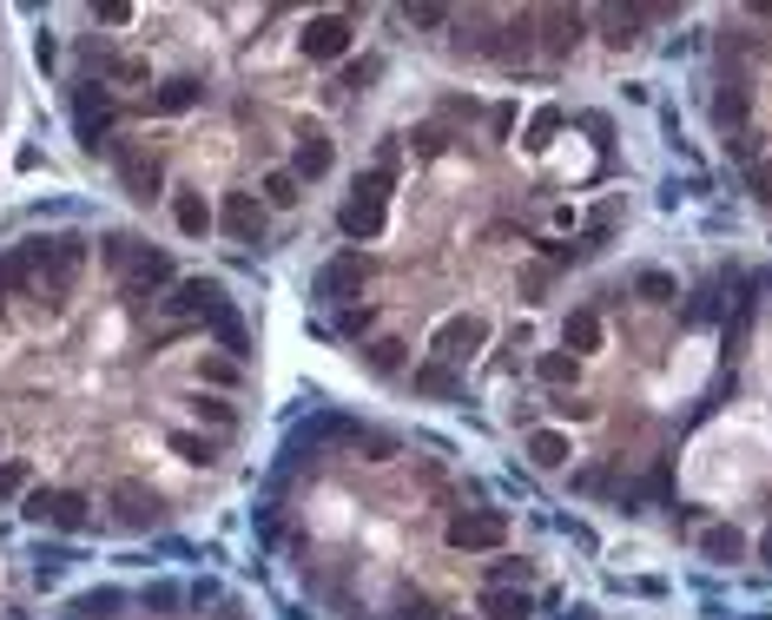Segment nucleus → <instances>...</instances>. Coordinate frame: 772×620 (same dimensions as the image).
<instances>
[{
    "mask_svg": "<svg viewBox=\"0 0 772 620\" xmlns=\"http://www.w3.org/2000/svg\"><path fill=\"white\" fill-rule=\"evenodd\" d=\"M21 515H27L34 528H60V535H79V528L93 521V502H86L79 489H34V495L21 502Z\"/></svg>",
    "mask_w": 772,
    "mask_h": 620,
    "instance_id": "nucleus-1",
    "label": "nucleus"
},
{
    "mask_svg": "<svg viewBox=\"0 0 772 620\" xmlns=\"http://www.w3.org/2000/svg\"><path fill=\"white\" fill-rule=\"evenodd\" d=\"M482 343H489V317H469V311L443 317V324H436V337H429V350H436V364H463V357H476Z\"/></svg>",
    "mask_w": 772,
    "mask_h": 620,
    "instance_id": "nucleus-2",
    "label": "nucleus"
},
{
    "mask_svg": "<svg viewBox=\"0 0 772 620\" xmlns=\"http://www.w3.org/2000/svg\"><path fill=\"white\" fill-rule=\"evenodd\" d=\"M351 40H357V21L351 14H317V21H304L298 53L304 60H343V53H351Z\"/></svg>",
    "mask_w": 772,
    "mask_h": 620,
    "instance_id": "nucleus-3",
    "label": "nucleus"
},
{
    "mask_svg": "<svg viewBox=\"0 0 772 620\" xmlns=\"http://www.w3.org/2000/svg\"><path fill=\"white\" fill-rule=\"evenodd\" d=\"M165 284H179V271H172V257H165V251L145 244V251L132 257V271L119 278V298H126V304H145V298H159Z\"/></svg>",
    "mask_w": 772,
    "mask_h": 620,
    "instance_id": "nucleus-4",
    "label": "nucleus"
},
{
    "mask_svg": "<svg viewBox=\"0 0 772 620\" xmlns=\"http://www.w3.org/2000/svg\"><path fill=\"white\" fill-rule=\"evenodd\" d=\"M100 152L119 165V179H126V192H132V199H145V205L159 199V159H145V152H139V145H126V139H106Z\"/></svg>",
    "mask_w": 772,
    "mask_h": 620,
    "instance_id": "nucleus-5",
    "label": "nucleus"
},
{
    "mask_svg": "<svg viewBox=\"0 0 772 620\" xmlns=\"http://www.w3.org/2000/svg\"><path fill=\"white\" fill-rule=\"evenodd\" d=\"M159 304H165L172 317H205V324L231 311V304H225V291H218L212 278H179V284H172V298H159Z\"/></svg>",
    "mask_w": 772,
    "mask_h": 620,
    "instance_id": "nucleus-6",
    "label": "nucleus"
},
{
    "mask_svg": "<svg viewBox=\"0 0 772 620\" xmlns=\"http://www.w3.org/2000/svg\"><path fill=\"white\" fill-rule=\"evenodd\" d=\"M502 542H508V515H495V508H476V515H456L450 521V548H463V555L502 548Z\"/></svg>",
    "mask_w": 772,
    "mask_h": 620,
    "instance_id": "nucleus-7",
    "label": "nucleus"
},
{
    "mask_svg": "<svg viewBox=\"0 0 772 620\" xmlns=\"http://www.w3.org/2000/svg\"><path fill=\"white\" fill-rule=\"evenodd\" d=\"M364 278H370V257H364V251H343V257H330L324 271H317L311 291H317L324 304H343L351 291H364Z\"/></svg>",
    "mask_w": 772,
    "mask_h": 620,
    "instance_id": "nucleus-8",
    "label": "nucleus"
},
{
    "mask_svg": "<svg viewBox=\"0 0 772 620\" xmlns=\"http://www.w3.org/2000/svg\"><path fill=\"white\" fill-rule=\"evenodd\" d=\"M218 225H225L238 244H257V238H265V225H271V205H265V199H251V192H225Z\"/></svg>",
    "mask_w": 772,
    "mask_h": 620,
    "instance_id": "nucleus-9",
    "label": "nucleus"
},
{
    "mask_svg": "<svg viewBox=\"0 0 772 620\" xmlns=\"http://www.w3.org/2000/svg\"><path fill=\"white\" fill-rule=\"evenodd\" d=\"M73 119H79L86 145L100 152V132L113 126V93H106V79H86V86H73Z\"/></svg>",
    "mask_w": 772,
    "mask_h": 620,
    "instance_id": "nucleus-10",
    "label": "nucleus"
},
{
    "mask_svg": "<svg viewBox=\"0 0 772 620\" xmlns=\"http://www.w3.org/2000/svg\"><path fill=\"white\" fill-rule=\"evenodd\" d=\"M113 515L126 521V528H152V521H165V495L159 489H145V482H113Z\"/></svg>",
    "mask_w": 772,
    "mask_h": 620,
    "instance_id": "nucleus-11",
    "label": "nucleus"
},
{
    "mask_svg": "<svg viewBox=\"0 0 772 620\" xmlns=\"http://www.w3.org/2000/svg\"><path fill=\"white\" fill-rule=\"evenodd\" d=\"M330 132L324 126H298V152H291V172H298V179H324V172H330Z\"/></svg>",
    "mask_w": 772,
    "mask_h": 620,
    "instance_id": "nucleus-12",
    "label": "nucleus"
},
{
    "mask_svg": "<svg viewBox=\"0 0 772 620\" xmlns=\"http://www.w3.org/2000/svg\"><path fill=\"white\" fill-rule=\"evenodd\" d=\"M337 225H343V238H357V244L364 238H383V205L351 192V199H343V212H337Z\"/></svg>",
    "mask_w": 772,
    "mask_h": 620,
    "instance_id": "nucleus-13",
    "label": "nucleus"
},
{
    "mask_svg": "<svg viewBox=\"0 0 772 620\" xmlns=\"http://www.w3.org/2000/svg\"><path fill=\"white\" fill-rule=\"evenodd\" d=\"M199 100H205V86H199V79H165V86H152V100H145V106L165 113V119H179V113H192Z\"/></svg>",
    "mask_w": 772,
    "mask_h": 620,
    "instance_id": "nucleus-14",
    "label": "nucleus"
},
{
    "mask_svg": "<svg viewBox=\"0 0 772 620\" xmlns=\"http://www.w3.org/2000/svg\"><path fill=\"white\" fill-rule=\"evenodd\" d=\"M172 225H179L186 238H205L212 231V205L199 192H172Z\"/></svg>",
    "mask_w": 772,
    "mask_h": 620,
    "instance_id": "nucleus-15",
    "label": "nucleus"
},
{
    "mask_svg": "<svg viewBox=\"0 0 772 620\" xmlns=\"http://www.w3.org/2000/svg\"><path fill=\"white\" fill-rule=\"evenodd\" d=\"M257 192H265V205H278V212H291V205L304 199V179H298V172H291V165H271V172H265V186H257Z\"/></svg>",
    "mask_w": 772,
    "mask_h": 620,
    "instance_id": "nucleus-16",
    "label": "nucleus"
},
{
    "mask_svg": "<svg viewBox=\"0 0 772 620\" xmlns=\"http://www.w3.org/2000/svg\"><path fill=\"white\" fill-rule=\"evenodd\" d=\"M568 456H574V450H568L561 429H529V463H535V469H561Z\"/></svg>",
    "mask_w": 772,
    "mask_h": 620,
    "instance_id": "nucleus-17",
    "label": "nucleus"
},
{
    "mask_svg": "<svg viewBox=\"0 0 772 620\" xmlns=\"http://www.w3.org/2000/svg\"><path fill=\"white\" fill-rule=\"evenodd\" d=\"M27 495H34V463L8 456V463H0V502H27Z\"/></svg>",
    "mask_w": 772,
    "mask_h": 620,
    "instance_id": "nucleus-18",
    "label": "nucleus"
},
{
    "mask_svg": "<svg viewBox=\"0 0 772 620\" xmlns=\"http://www.w3.org/2000/svg\"><path fill=\"white\" fill-rule=\"evenodd\" d=\"M482 613L489 620H529V594L522 587H489L482 594Z\"/></svg>",
    "mask_w": 772,
    "mask_h": 620,
    "instance_id": "nucleus-19",
    "label": "nucleus"
},
{
    "mask_svg": "<svg viewBox=\"0 0 772 620\" xmlns=\"http://www.w3.org/2000/svg\"><path fill=\"white\" fill-rule=\"evenodd\" d=\"M403 350H409L403 337H377V343H364V364H370L377 377H396V370H403Z\"/></svg>",
    "mask_w": 772,
    "mask_h": 620,
    "instance_id": "nucleus-20",
    "label": "nucleus"
},
{
    "mask_svg": "<svg viewBox=\"0 0 772 620\" xmlns=\"http://www.w3.org/2000/svg\"><path fill=\"white\" fill-rule=\"evenodd\" d=\"M165 450H172V456H179V463H192V469H205V463L218 456V450H212V442H205V435H192V429H172V435H165Z\"/></svg>",
    "mask_w": 772,
    "mask_h": 620,
    "instance_id": "nucleus-21",
    "label": "nucleus"
},
{
    "mask_svg": "<svg viewBox=\"0 0 772 620\" xmlns=\"http://www.w3.org/2000/svg\"><path fill=\"white\" fill-rule=\"evenodd\" d=\"M700 555H707V561H739V555H746V535H739V528H707V535H700Z\"/></svg>",
    "mask_w": 772,
    "mask_h": 620,
    "instance_id": "nucleus-22",
    "label": "nucleus"
},
{
    "mask_svg": "<svg viewBox=\"0 0 772 620\" xmlns=\"http://www.w3.org/2000/svg\"><path fill=\"white\" fill-rule=\"evenodd\" d=\"M568 350H574V357L600 350V317H594V311H574V317H568Z\"/></svg>",
    "mask_w": 772,
    "mask_h": 620,
    "instance_id": "nucleus-23",
    "label": "nucleus"
},
{
    "mask_svg": "<svg viewBox=\"0 0 772 620\" xmlns=\"http://www.w3.org/2000/svg\"><path fill=\"white\" fill-rule=\"evenodd\" d=\"M212 337L231 350V357H244V350H251V337H244V317L238 311H225V317H212Z\"/></svg>",
    "mask_w": 772,
    "mask_h": 620,
    "instance_id": "nucleus-24",
    "label": "nucleus"
},
{
    "mask_svg": "<svg viewBox=\"0 0 772 620\" xmlns=\"http://www.w3.org/2000/svg\"><path fill=\"white\" fill-rule=\"evenodd\" d=\"M548 27H555V34H548V53H568V47L581 40V27H587V14H548Z\"/></svg>",
    "mask_w": 772,
    "mask_h": 620,
    "instance_id": "nucleus-25",
    "label": "nucleus"
},
{
    "mask_svg": "<svg viewBox=\"0 0 772 620\" xmlns=\"http://www.w3.org/2000/svg\"><path fill=\"white\" fill-rule=\"evenodd\" d=\"M456 390V370L450 364H422L416 370V396H450Z\"/></svg>",
    "mask_w": 772,
    "mask_h": 620,
    "instance_id": "nucleus-26",
    "label": "nucleus"
},
{
    "mask_svg": "<svg viewBox=\"0 0 772 620\" xmlns=\"http://www.w3.org/2000/svg\"><path fill=\"white\" fill-rule=\"evenodd\" d=\"M581 377V364L568 357V350H548V357H542V383H555V390H568Z\"/></svg>",
    "mask_w": 772,
    "mask_h": 620,
    "instance_id": "nucleus-27",
    "label": "nucleus"
},
{
    "mask_svg": "<svg viewBox=\"0 0 772 620\" xmlns=\"http://www.w3.org/2000/svg\"><path fill=\"white\" fill-rule=\"evenodd\" d=\"M199 383H218V390L244 383V377H238V357H199Z\"/></svg>",
    "mask_w": 772,
    "mask_h": 620,
    "instance_id": "nucleus-28",
    "label": "nucleus"
},
{
    "mask_svg": "<svg viewBox=\"0 0 772 620\" xmlns=\"http://www.w3.org/2000/svg\"><path fill=\"white\" fill-rule=\"evenodd\" d=\"M139 251H145V244H139V238H126V231H113V238H106V264H113L119 278L132 271V257H139Z\"/></svg>",
    "mask_w": 772,
    "mask_h": 620,
    "instance_id": "nucleus-29",
    "label": "nucleus"
},
{
    "mask_svg": "<svg viewBox=\"0 0 772 620\" xmlns=\"http://www.w3.org/2000/svg\"><path fill=\"white\" fill-rule=\"evenodd\" d=\"M555 132H561V113H555V106H542V113L529 119V139H522V145H529V152H542Z\"/></svg>",
    "mask_w": 772,
    "mask_h": 620,
    "instance_id": "nucleus-30",
    "label": "nucleus"
},
{
    "mask_svg": "<svg viewBox=\"0 0 772 620\" xmlns=\"http://www.w3.org/2000/svg\"><path fill=\"white\" fill-rule=\"evenodd\" d=\"M192 416H199V422H218V429H231V422H238V409H231L225 396H192Z\"/></svg>",
    "mask_w": 772,
    "mask_h": 620,
    "instance_id": "nucleus-31",
    "label": "nucleus"
},
{
    "mask_svg": "<svg viewBox=\"0 0 772 620\" xmlns=\"http://www.w3.org/2000/svg\"><path fill=\"white\" fill-rule=\"evenodd\" d=\"M634 291H641L647 304H673V278H667V271H641V278H634Z\"/></svg>",
    "mask_w": 772,
    "mask_h": 620,
    "instance_id": "nucleus-32",
    "label": "nucleus"
},
{
    "mask_svg": "<svg viewBox=\"0 0 772 620\" xmlns=\"http://www.w3.org/2000/svg\"><path fill=\"white\" fill-rule=\"evenodd\" d=\"M106 79H113V86H145V79H152V66H145V60H113V66H106Z\"/></svg>",
    "mask_w": 772,
    "mask_h": 620,
    "instance_id": "nucleus-33",
    "label": "nucleus"
},
{
    "mask_svg": "<svg viewBox=\"0 0 772 620\" xmlns=\"http://www.w3.org/2000/svg\"><path fill=\"white\" fill-rule=\"evenodd\" d=\"M555 416L561 422H594V403L587 396H555Z\"/></svg>",
    "mask_w": 772,
    "mask_h": 620,
    "instance_id": "nucleus-34",
    "label": "nucleus"
},
{
    "mask_svg": "<svg viewBox=\"0 0 772 620\" xmlns=\"http://www.w3.org/2000/svg\"><path fill=\"white\" fill-rule=\"evenodd\" d=\"M600 21H608V40H615V47H628L634 27H641V14H600Z\"/></svg>",
    "mask_w": 772,
    "mask_h": 620,
    "instance_id": "nucleus-35",
    "label": "nucleus"
},
{
    "mask_svg": "<svg viewBox=\"0 0 772 620\" xmlns=\"http://www.w3.org/2000/svg\"><path fill=\"white\" fill-rule=\"evenodd\" d=\"M443 145H450L443 126H422V132H416V152H422V159H429V152H443Z\"/></svg>",
    "mask_w": 772,
    "mask_h": 620,
    "instance_id": "nucleus-36",
    "label": "nucleus"
},
{
    "mask_svg": "<svg viewBox=\"0 0 772 620\" xmlns=\"http://www.w3.org/2000/svg\"><path fill=\"white\" fill-rule=\"evenodd\" d=\"M489 574H495V587H508V581H529V561H495Z\"/></svg>",
    "mask_w": 772,
    "mask_h": 620,
    "instance_id": "nucleus-37",
    "label": "nucleus"
},
{
    "mask_svg": "<svg viewBox=\"0 0 772 620\" xmlns=\"http://www.w3.org/2000/svg\"><path fill=\"white\" fill-rule=\"evenodd\" d=\"M409 21H416V27H443L450 14H443V8H409Z\"/></svg>",
    "mask_w": 772,
    "mask_h": 620,
    "instance_id": "nucleus-38",
    "label": "nucleus"
},
{
    "mask_svg": "<svg viewBox=\"0 0 772 620\" xmlns=\"http://www.w3.org/2000/svg\"><path fill=\"white\" fill-rule=\"evenodd\" d=\"M364 79H377V60H364V66H343V86H364Z\"/></svg>",
    "mask_w": 772,
    "mask_h": 620,
    "instance_id": "nucleus-39",
    "label": "nucleus"
},
{
    "mask_svg": "<svg viewBox=\"0 0 772 620\" xmlns=\"http://www.w3.org/2000/svg\"><path fill=\"white\" fill-rule=\"evenodd\" d=\"M522 291H529V304H535V298H542V291H548V271H542V264H535V271H529V278H522Z\"/></svg>",
    "mask_w": 772,
    "mask_h": 620,
    "instance_id": "nucleus-40",
    "label": "nucleus"
},
{
    "mask_svg": "<svg viewBox=\"0 0 772 620\" xmlns=\"http://www.w3.org/2000/svg\"><path fill=\"white\" fill-rule=\"evenodd\" d=\"M752 192H759V199L772 205V165H759V172H752Z\"/></svg>",
    "mask_w": 772,
    "mask_h": 620,
    "instance_id": "nucleus-41",
    "label": "nucleus"
},
{
    "mask_svg": "<svg viewBox=\"0 0 772 620\" xmlns=\"http://www.w3.org/2000/svg\"><path fill=\"white\" fill-rule=\"evenodd\" d=\"M429 613H436V607H429V600H416V607H403V620H429Z\"/></svg>",
    "mask_w": 772,
    "mask_h": 620,
    "instance_id": "nucleus-42",
    "label": "nucleus"
},
{
    "mask_svg": "<svg viewBox=\"0 0 772 620\" xmlns=\"http://www.w3.org/2000/svg\"><path fill=\"white\" fill-rule=\"evenodd\" d=\"M759 555H765V561H772V535H765V542H759Z\"/></svg>",
    "mask_w": 772,
    "mask_h": 620,
    "instance_id": "nucleus-43",
    "label": "nucleus"
},
{
    "mask_svg": "<svg viewBox=\"0 0 772 620\" xmlns=\"http://www.w3.org/2000/svg\"><path fill=\"white\" fill-rule=\"evenodd\" d=\"M0 324H8V291H0Z\"/></svg>",
    "mask_w": 772,
    "mask_h": 620,
    "instance_id": "nucleus-44",
    "label": "nucleus"
},
{
    "mask_svg": "<svg viewBox=\"0 0 772 620\" xmlns=\"http://www.w3.org/2000/svg\"><path fill=\"white\" fill-rule=\"evenodd\" d=\"M218 620H244V613H218Z\"/></svg>",
    "mask_w": 772,
    "mask_h": 620,
    "instance_id": "nucleus-45",
    "label": "nucleus"
}]
</instances>
